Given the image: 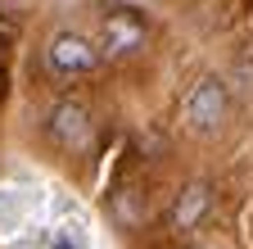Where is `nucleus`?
I'll return each mask as SVG.
<instances>
[{
	"mask_svg": "<svg viewBox=\"0 0 253 249\" xmlns=\"http://www.w3.org/2000/svg\"><path fill=\"white\" fill-rule=\"evenodd\" d=\"M181 113H185V127L199 132V136L221 132V122L231 118V91H226V82H221V77H199L195 86H190Z\"/></svg>",
	"mask_w": 253,
	"mask_h": 249,
	"instance_id": "1",
	"label": "nucleus"
},
{
	"mask_svg": "<svg viewBox=\"0 0 253 249\" xmlns=\"http://www.w3.org/2000/svg\"><path fill=\"white\" fill-rule=\"evenodd\" d=\"M45 64L59 77L95 73V68H100V46H95L90 37H82V32H73V27H63V32H54L50 46H45Z\"/></svg>",
	"mask_w": 253,
	"mask_h": 249,
	"instance_id": "3",
	"label": "nucleus"
},
{
	"mask_svg": "<svg viewBox=\"0 0 253 249\" xmlns=\"http://www.w3.org/2000/svg\"><path fill=\"white\" fill-rule=\"evenodd\" d=\"M208 213H212V186L208 181H190V186L176 191V199L168 208V222H172V231L190 236V231H199L208 222Z\"/></svg>",
	"mask_w": 253,
	"mask_h": 249,
	"instance_id": "5",
	"label": "nucleus"
},
{
	"mask_svg": "<svg viewBox=\"0 0 253 249\" xmlns=\"http://www.w3.org/2000/svg\"><path fill=\"white\" fill-rule=\"evenodd\" d=\"M95 46H100V59H131V54L145 50V23L131 18V14H109L100 23Z\"/></svg>",
	"mask_w": 253,
	"mask_h": 249,
	"instance_id": "4",
	"label": "nucleus"
},
{
	"mask_svg": "<svg viewBox=\"0 0 253 249\" xmlns=\"http://www.w3.org/2000/svg\"><path fill=\"white\" fill-rule=\"evenodd\" d=\"M235 73L244 77L240 86H244V91H253V59H240V64H235Z\"/></svg>",
	"mask_w": 253,
	"mask_h": 249,
	"instance_id": "8",
	"label": "nucleus"
},
{
	"mask_svg": "<svg viewBox=\"0 0 253 249\" xmlns=\"http://www.w3.org/2000/svg\"><path fill=\"white\" fill-rule=\"evenodd\" d=\"M45 136L63 149V154H86L95 145V118L86 113V104L77 100H59L45 113Z\"/></svg>",
	"mask_w": 253,
	"mask_h": 249,
	"instance_id": "2",
	"label": "nucleus"
},
{
	"mask_svg": "<svg viewBox=\"0 0 253 249\" xmlns=\"http://www.w3.org/2000/svg\"><path fill=\"white\" fill-rule=\"evenodd\" d=\"M113 213L122 217V227H131V222H136V208H131V199H126V195H118V204H113Z\"/></svg>",
	"mask_w": 253,
	"mask_h": 249,
	"instance_id": "7",
	"label": "nucleus"
},
{
	"mask_svg": "<svg viewBox=\"0 0 253 249\" xmlns=\"http://www.w3.org/2000/svg\"><path fill=\"white\" fill-rule=\"evenodd\" d=\"M23 213H27L23 195L14 191V186H5V191H0V231H18L23 227Z\"/></svg>",
	"mask_w": 253,
	"mask_h": 249,
	"instance_id": "6",
	"label": "nucleus"
},
{
	"mask_svg": "<svg viewBox=\"0 0 253 249\" xmlns=\"http://www.w3.org/2000/svg\"><path fill=\"white\" fill-rule=\"evenodd\" d=\"M5 5H14V0H5Z\"/></svg>",
	"mask_w": 253,
	"mask_h": 249,
	"instance_id": "9",
	"label": "nucleus"
}]
</instances>
